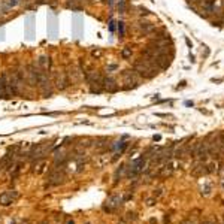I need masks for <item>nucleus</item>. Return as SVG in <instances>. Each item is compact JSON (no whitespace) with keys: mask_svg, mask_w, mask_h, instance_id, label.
Returning a JSON list of instances; mask_svg holds the SVG:
<instances>
[{"mask_svg":"<svg viewBox=\"0 0 224 224\" xmlns=\"http://www.w3.org/2000/svg\"><path fill=\"white\" fill-rule=\"evenodd\" d=\"M133 69L144 79H152L157 73H159V69H155V66L152 64V61H149V60H146L144 57L133 61Z\"/></svg>","mask_w":224,"mask_h":224,"instance_id":"f257e3e1","label":"nucleus"},{"mask_svg":"<svg viewBox=\"0 0 224 224\" xmlns=\"http://www.w3.org/2000/svg\"><path fill=\"white\" fill-rule=\"evenodd\" d=\"M52 148V144H48V142H42V144H36L34 146L30 148L29 151V159L30 160H39V159H43V155L47 154L48 151H51Z\"/></svg>","mask_w":224,"mask_h":224,"instance_id":"f03ea898","label":"nucleus"},{"mask_svg":"<svg viewBox=\"0 0 224 224\" xmlns=\"http://www.w3.org/2000/svg\"><path fill=\"white\" fill-rule=\"evenodd\" d=\"M139 75L134 72V70H124L123 72V79H124V84H129L126 88H134L139 85Z\"/></svg>","mask_w":224,"mask_h":224,"instance_id":"7ed1b4c3","label":"nucleus"},{"mask_svg":"<svg viewBox=\"0 0 224 224\" xmlns=\"http://www.w3.org/2000/svg\"><path fill=\"white\" fill-rule=\"evenodd\" d=\"M121 203H123V197H121L120 194H112V196L106 200L103 209H105L106 212H114L115 209H118V208L121 206Z\"/></svg>","mask_w":224,"mask_h":224,"instance_id":"20e7f679","label":"nucleus"},{"mask_svg":"<svg viewBox=\"0 0 224 224\" xmlns=\"http://www.w3.org/2000/svg\"><path fill=\"white\" fill-rule=\"evenodd\" d=\"M63 179H64V173L63 170L60 172V167H55L50 172V178H48V184L50 185H58L63 182Z\"/></svg>","mask_w":224,"mask_h":224,"instance_id":"39448f33","label":"nucleus"},{"mask_svg":"<svg viewBox=\"0 0 224 224\" xmlns=\"http://www.w3.org/2000/svg\"><path fill=\"white\" fill-rule=\"evenodd\" d=\"M144 166H145V157H141V159L131 162V167H130L129 176H136V175H139V173L144 170Z\"/></svg>","mask_w":224,"mask_h":224,"instance_id":"423d86ee","label":"nucleus"},{"mask_svg":"<svg viewBox=\"0 0 224 224\" xmlns=\"http://www.w3.org/2000/svg\"><path fill=\"white\" fill-rule=\"evenodd\" d=\"M173 170H175V166H173V163H170V162H167V163H163L162 164V167H159V170H157V176H160V178H166V176H170L172 173H173Z\"/></svg>","mask_w":224,"mask_h":224,"instance_id":"0eeeda50","label":"nucleus"},{"mask_svg":"<svg viewBox=\"0 0 224 224\" xmlns=\"http://www.w3.org/2000/svg\"><path fill=\"white\" fill-rule=\"evenodd\" d=\"M17 197H18L17 191H5V193L0 194V203H2L3 206H8V205L12 203Z\"/></svg>","mask_w":224,"mask_h":224,"instance_id":"6e6552de","label":"nucleus"},{"mask_svg":"<svg viewBox=\"0 0 224 224\" xmlns=\"http://www.w3.org/2000/svg\"><path fill=\"white\" fill-rule=\"evenodd\" d=\"M85 79L88 84H94V82H100L103 79L102 73L100 72H94V70H88L85 72Z\"/></svg>","mask_w":224,"mask_h":224,"instance_id":"1a4fd4ad","label":"nucleus"},{"mask_svg":"<svg viewBox=\"0 0 224 224\" xmlns=\"http://www.w3.org/2000/svg\"><path fill=\"white\" fill-rule=\"evenodd\" d=\"M102 85H103V90H106V91H117V82L112 79V78H103L102 79Z\"/></svg>","mask_w":224,"mask_h":224,"instance_id":"9d476101","label":"nucleus"},{"mask_svg":"<svg viewBox=\"0 0 224 224\" xmlns=\"http://www.w3.org/2000/svg\"><path fill=\"white\" fill-rule=\"evenodd\" d=\"M139 30H141L144 34H152V33L155 32V26L151 24V22L141 21V22H139Z\"/></svg>","mask_w":224,"mask_h":224,"instance_id":"9b49d317","label":"nucleus"},{"mask_svg":"<svg viewBox=\"0 0 224 224\" xmlns=\"http://www.w3.org/2000/svg\"><path fill=\"white\" fill-rule=\"evenodd\" d=\"M191 173H193L194 176H200V175L208 173V170H206V164H203V162H197V163L194 164V167H193Z\"/></svg>","mask_w":224,"mask_h":224,"instance_id":"f8f14e48","label":"nucleus"},{"mask_svg":"<svg viewBox=\"0 0 224 224\" xmlns=\"http://www.w3.org/2000/svg\"><path fill=\"white\" fill-rule=\"evenodd\" d=\"M67 84H69V79H67V75H66V73H61V75L57 76V79H55V87H57L58 90L66 88Z\"/></svg>","mask_w":224,"mask_h":224,"instance_id":"ddd939ff","label":"nucleus"},{"mask_svg":"<svg viewBox=\"0 0 224 224\" xmlns=\"http://www.w3.org/2000/svg\"><path fill=\"white\" fill-rule=\"evenodd\" d=\"M37 64L42 70H48L50 67H51V57L48 55H42L39 60H37Z\"/></svg>","mask_w":224,"mask_h":224,"instance_id":"4468645a","label":"nucleus"},{"mask_svg":"<svg viewBox=\"0 0 224 224\" xmlns=\"http://www.w3.org/2000/svg\"><path fill=\"white\" fill-rule=\"evenodd\" d=\"M45 167H47V160H43V159H39V160H36V164H34V169H33V172L34 173H42L43 170H45Z\"/></svg>","mask_w":224,"mask_h":224,"instance_id":"2eb2a0df","label":"nucleus"},{"mask_svg":"<svg viewBox=\"0 0 224 224\" xmlns=\"http://www.w3.org/2000/svg\"><path fill=\"white\" fill-rule=\"evenodd\" d=\"M6 97V91H5V78L3 75L0 76V99H3Z\"/></svg>","mask_w":224,"mask_h":224,"instance_id":"dca6fc26","label":"nucleus"},{"mask_svg":"<svg viewBox=\"0 0 224 224\" xmlns=\"http://www.w3.org/2000/svg\"><path fill=\"white\" fill-rule=\"evenodd\" d=\"M121 57L124 58V60H127V58H130L131 57V48H129V47H126L123 51H121Z\"/></svg>","mask_w":224,"mask_h":224,"instance_id":"f3484780","label":"nucleus"},{"mask_svg":"<svg viewBox=\"0 0 224 224\" xmlns=\"http://www.w3.org/2000/svg\"><path fill=\"white\" fill-rule=\"evenodd\" d=\"M118 30H120V33H121V36L124 34V26H123V22H118Z\"/></svg>","mask_w":224,"mask_h":224,"instance_id":"a211bd4d","label":"nucleus"},{"mask_svg":"<svg viewBox=\"0 0 224 224\" xmlns=\"http://www.w3.org/2000/svg\"><path fill=\"white\" fill-rule=\"evenodd\" d=\"M155 200H157V199H148V200H146V205H148V206H152V205L155 203Z\"/></svg>","mask_w":224,"mask_h":224,"instance_id":"6ab92c4d","label":"nucleus"},{"mask_svg":"<svg viewBox=\"0 0 224 224\" xmlns=\"http://www.w3.org/2000/svg\"><path fill=\"white\" fill-rule=\"evenodd\" d=\"M100 55H102V51H100V50H97V51L94 50V51H93V57H97V58H99Z\"/></svg>","mask_w":224,"mask_h":224,"instance_id":"aec40b11","label":"nucleus"},{"mask_svg":"<svg viewBox=\"0 0 224 224\" xmlns=\"http://www.w3.org/2000/svg\"><path fill=\"white\" fill-rule=\"evenodd\" d=\"M115 69H118V66H117V64H112V66L108 67V72H112V70H115Z\"/></svg>","mask_w":224,"mask_h":224,"instance_id":"412c9836","label":"nucleus"},{"mask_svg":"<svg viewBox=\"0 0 224 224\" xmlns=\"http://www.w3.org/2000/svg\"><path fill=\"white\" fill-rule=\"evenodd\" d=\"M202 224H217V223H215V221H209V220H208V221H203Z\"/></svg>","mask_w":224,"mask_h":224,"instance_id":"4be33fe9","label":"nucleus"},{"mask_svg":"<svg viewBox=\"0 0 224 224\" xmlns=\"http://www.w3.org/2000/svg\"><path fill=\"white\" fill-rule=\"evenodd\" d=\"M185 42H187V45H188V47H190V48H193V43H191V42H190L188 39H185Z\"/></svg>","mask_w":224,"mask_h":224,"instance_id":"5701e85b","label":"nucleus"},{"mask_svg":"<svg viewBox=\"0 0 224 224\" xmlns=\"http://www.w3.org/2000/svg\"><path fill=\"white\" fill-rule=\"evenodd\" d=\"M182 224H194V223H191V221H184Z\"/></svg>","mask_w":224,"mask_h":224,"instance_id":"b1692460","label":"nucleus"},{"mask_svg":"<svg viewBox=\"0 0 224 224\" xmlns=\"http://www.w3.org/2000/svg\"><path fill=\"white\" fill-rule=\"evenodd\" d=\"M67 224H75V223H73L72 220H69V221H67Z\"/></svg>","mask_w":224,"mask_h":224,"instance_id":"393cba45","label":"nucleus"}]
</instances>
